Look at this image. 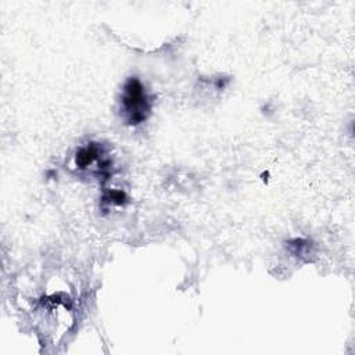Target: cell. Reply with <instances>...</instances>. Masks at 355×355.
<instances>
[{"label": "cell", "instance_id": "cell-1", "mask_svg": "<svg viewBox=\"0 0 355 355\" xmlns=\"http://www.w3.org/2000/svg\"><path fill=\"white\" fill-rule=\"evenodd\" d=\"M150 100L144 86L137 78H130L125 86L121 98V110L123 118L130 125H139L146 121L150 114Z\"/></svg>", "mask_w": 355, "mask_h": 355}]
</instances>
